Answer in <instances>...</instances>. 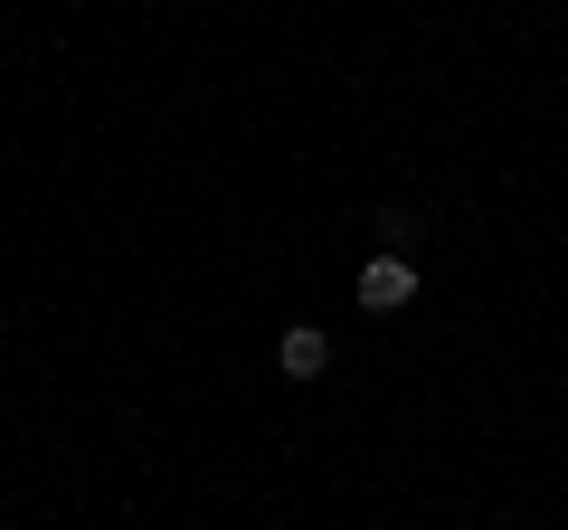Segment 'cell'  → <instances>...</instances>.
<instances>
[{"mask_svg":"<svg viewBox=\"0 0 568 530\" xmlns=\"http://www.w3.org/2000/svg\"><path fill=\"white\" fill-rule=\"evenodd\" d=\"M361 304H369V313L417 304V265H407V256H369V265H361Z\"/></svg>","mask_w":568,"mask_h":530,"instance_id":"cell-1","label":"cell"},{"mask_svg":"<svg viewBox=\"0 0 568 530\" xmlns=\"http://www.w3.org/2000/svg\"><path fill=\"white\" fill-rule=\"evenodd\" d=\"M275 369H284V379H323V369H332V342H323L313 323H294V332L275 342Z\"/></svg>","mask_w":568,"mask_h":530,"instance_id":"cell-2","label":"cell"}]
</instances>
